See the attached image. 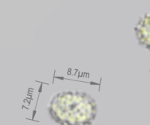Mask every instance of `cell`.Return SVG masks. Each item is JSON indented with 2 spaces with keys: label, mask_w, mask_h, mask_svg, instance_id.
<instances>
[{
  "label": "cell",
  "mask_w": 150,
  "mask_h": 125,
  "mask_svg": "<svg viewBox=\"0 0 150 125\" xmlns=\"http://www.w3.org/2000/svg\"><path fill=\"white\" fill-rule=\"evenodd\" d=\"M134 30L139 45L150 51V13L141 18Z\"/></svg>",
  "instance_id": "cell-2"
},
{
  "label": "cell",
  "mask_w": 150,
  "mask_h": 125,
  "mask_svg": "<svg viewBox=\"0 0 150 125\" xmlns=\"http://www.w3.org/2000/svg\"><path fill=\"white\" fill-rule=\"evenodd\" d=\"M48 111L59 125H92L98 115V105L86 92L63 91L52 97Z\"/></svg>",
  "instance_id": "cell-1"
}]
</instances>
